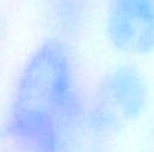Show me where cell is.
<instances>
[{"mask_svg":"<svg viewBox=\"0 0 154 152\" xmlns=\"http://www.w3.org/2000/svg\"><path fill=\"white\" fill-rule=\"evenodd\" d=\"M85 107L72 48L50 34L20 67L2 131L18 152H78Z\"/></svg>","mask_w":154,"mask_h":152,"instance_id":"obj_1","label":"cell"},{"mask_svg":"<svg viewBox=\"0 0 154 152\" xmlns=\"http://www.w3.org/2000/svg\"><path fill=\"white\" fill-rule=\"evenodd\" d=\"M102 33L124 60L154 57V0H106Z\"/></svg>","mask_w":154,"mask_h":152,"instance_id":"obj_2","label":"cell"},{"mask_svg":"<svg viewBox=\"0 0 154 152\" xmlns=\"http://www.w3.org/2000/svg\"><path fill=\"white\" fill-rule=\"evenodd\" d=\"M93 99L123 124H132L147 113L151 103V85L133 60H123L103 72Z\"/></svg>","mask_w":154,"mask_h":152,"instance_id":"obj_3","label":"cell"},{"mask_svg":"<svg viewBox=\"0 0 154 152\" xmlns=\"http://www.w3.org/2000/svg\"><path fill=\"white\" fill-rule=\"evenodd\" d=\"M44 12L54 28L52 34L63 39L78 36L84 31L90 13L91 0H42Z\"/></svg>","mask_w":154,"mask_h":152,"instance_id":"obj_4","label":"cell"}]
</instances>
